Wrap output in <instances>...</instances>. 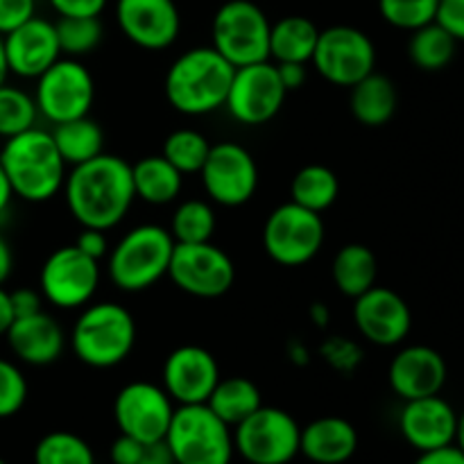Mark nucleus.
Here are the masks:
<instances>
[{
    "label": "nucleus",
    "mask_w": 464,
    "mask_h": 464,
    "mask_svg": "<svg viewBox=\"0 0 464 464\" xmlns=\"http://www.w3.org/2000/svg\"><path fill=\"white\" fill-rule=\"evenodd\" d=\"M220 381L216 356L198 344H184L163 362V385L168 397L179 406L207 403Z\"/></svg>",
    "instance_id": "a211bd4d"
},
{
    "label": "nucleus",
    "mask_w": 464,
    "mask_h": 464,
    "mask_svg": "<svg viewBox=\"0 0 464 464\" xmlns=\"http://www.w3.org/2000/svg\"><path fill=\"white\" fill-rule=\"evenodd\" d=\"M415 464H464V453L456 444H449V447L420 453Z\"/></svg>",
    "instance_id": "09e8293b"
},
{
    "label": "nucleus",
    "mask_w": 464,
    "mask_h": 464,
    "mask_svg": "<svg viewBox=\"0 0 464 464\" xmlns=\"http://www.w3.org/2000/svg\"><path fill=\"white\" fill-rule=\"evenodd\" d=\"M236 68L213 45L186 50L166 72V98L175 111L204 116L225 107Z\"/></svg>",
    "instance_id": "f03ea898"
},
{
    "label": "nucleus",
    "mask_w": 464,
    "mask_h": 464,
    "mask_svg": "<svg viewBox=\"0 0 464 464\" xmlns=\"http://www.w3.org/2000/svg\"><path fill=\"white\" fill-rule=\"evenodd\" d=\"M93 98V77L80 59L59 57L44 75L36 77V109L53 125L89 116Z\"/></svg>",
    "instance_id": "9d476101"
},
{
    "label": "nucleus",
    "mask_w": 464,
    "mask_h": 464,
    "mask_svg": "<svg viewBox=\"0 0 464 464\" xmlns=\"http://www.w3.org/2000/svg\"><path fill=\"white\" fill-rule=\"evenodd\" d=\"M390 388L403 401L433 397L447 383V362L442 353L426 344H412L392 358L388 370Z\"/></svg>",
    "instance_id": "4be33fe9"
},
{
    "label": "nucleus",
    "mask_w": 464,
    "mask_h": 464,
    "mask_svg": "<svg viewBox=\"0 0 464 464\" xmlns=\"http://www.w3.org/2000/svg\"><path fill=\"white\" fill-rule=\"evenodd\" d=\"M320 30L306 16H284L270 27V57L281 62L311 63Z\"/></svg>",
    "instance_id": "cd10ccee"
},
{
    "label": "nucleus",
    "mask_w": 464,
    "mask_h": 464,
    "mask_svg": "<svg viewBox=\"0 0 464 464\" xmlns=\"http://www.w3.org/2000/svg\"><path fill=\"white\" fill-rule=\"evenodd\" d=\"M145 444H140L139 440L130 438V435H122L111 444V462L113 464H139L140 453H143Z\"/></svg>",
    "instance_id": "49530a36"
},
{
    "label": "nucleus",
    "mask_w": 464,
    "mask_h": 464,
    "mask_svg": "<svg viewBox=\"0 0 464 464\" xmlns=\"http://www.w3.org/2000/svg\"><path fill=\"white\" fill-rule=\"evenodd\" d=\"M9 299H12V311L14 317H27L34 315V313L44 311V295L36 293L32 288H18L14 293H9Z\"/></svg>",
    "instance_id": "a18cd8bd"
},
{
    "label": "nucleus",
    "mask_w": 464,
    "mask_h": 464,
    "mask_svg": "<svg viewBox=\"0 0 464 464\" xmlns=\"http://www.w3.org/2000/svg\"><path fill=\"white\" fill-rule=\"evenodd\" d=\"M36 116H39V109L30 93L18 86H9L7 82L0 84V136L3 139H12L34 127Z\"/></svg>",
    "instance_id": "e433bc0d"
},
{
    "label": "nucleus",
    "mask_w": 464,
    "mask_h": 464,
    "mask_svg": "<svg viewBox=\"0 0 464 464\" xmlns=\"http://www.w3.org/2000/svg\"><path fill=\"white\" fill-rule=\"evenodd\" d=\"M216 213L211 204L202 199H186L177 207L168 231L177 245L208 243L216 234Z\"/></svg>",
    "instance_id": "473e14b6"
},
{
    "label": "nucleus",
    "mask_w": 464,
    "mask_h": 464,
    "mask_svg": "<svg viewBox=\"0 0 464 464\" xmlns=\"http://www.w3.org/2000/svg\"><path fill=\"white\" fill-rule=\"evenodd\" d=\"M34 464H95V456L89 442L80 435L53 430L36 444Z\"/></svg>",
    "instance_id": "f704fd0d"
},
{
    "label": "nucleus",
    "mask_w": 464,
    "mask_h": 464,
    "mask_svg": "<svg viewBox=\"0 0 464 464\" xmlns=\"http://www.w3.org/2000/svg\"><path fill=\"white\" fill-rule=\"evenodd\" d=\"M136 343V322L125 306L100 302L86 306L71 334L77 361L95 370H109L127 361Z\"/></svg>",
    "instance_id": "20e7f679"
},
{
    "label": "nucleus",
    "mask_w": 464,
    "mask_h": 464,
    "mask_svg": "<svg viewBox=\"0 0 464 464\" xmlns=\"http://www.w3.org/2000/svg\"><path fill=\"white\" fill-rule=\"evenodd\" d=\"M75 247L82 249L86 256L100 261V258L109 254V240L102 229H89V227H82V234L77 236Z\"/></svg>",
    "instance_id": "c03bdc74"
},
{
    "label": "nucleus",
    "mask_w": 464,
    "mask_h": 464,
    "mask_svg": "<svg viewBox=\"0 0 464 464\" xmlns=\"http://www.w3.org/2000/svg\"><path fill=\"white\" fill-rule=\"evenodd\" d=\"M175 415V401L161 385L134 381L121 388L113 401V420L122 435L152 444L166 440Z\"/></svg>",
    "instance_id": "ddd939ff"
},
{
    "label": "nucleus",
    "mask_w": 464,
    "mask_h": 464,
    "mask_svg": "<svg viewBox=\"0 0 464 464\" xmlns=\"http://www.w3.org/2000/svg\"><path fill=\"white\" fill-rule=\"evenodd\" d=\"M0 166L7 172L14 195L25 202H48L66 181V163L59 157L53 134L36 125L5 139Z\"/></svg>",
    "instance_id": "7ed1b4c3"
},
{
    "label": "nucleus",
    "mask_w": 464,
    "mask_h": 464,
    "mask_svg": "<svg viewBox=\"0 0 464 464\" xmlns=\"http://www.w3.org/2000/svg\"><path fill=\"white\" fill-rule=\"evenodd\" d=\"M50 134H53L54 145H57L59 157L71 168L91 161V159L100 157L104 152L102 127L89 116L59 122V125H54V130Z\"/></svg>",
    "instance_id": "c85d7f7f"
},
{
    "label": "nucleus",
    "mask_w": 464,
    "mask_h": 464,
    "mask_svg": "<svg viewBox=\"0 0 464 464\" xmlns=\"http://www.w3.org/2000/svg\"><path fill=\"white\" fill-rule=\"evenodd\" d=\"M353 302L356 329L372 344L394 347L408 338L412 329V313L401 295L383 285H374Z\"/></svg>",
    "instance_id": "f3484780"
},
{
    "label": "nucleus",
    "mask_w": 464,
    "mask_h": 464,
    "mask_svg": "<svg viewBox=\"0 0 464 464\" xmlns=\"http://www.w3.org/2000/svg\"><path fill=\"white\" fill-rule=\"evenodd\" d=\"M199 175L207 195L220 207H243L256 193V161L249 150L231 140L211 145Z\"/></svg>",
    "instance_id": "dca6fc26"
},
{
    "label": "nucleus",
    "mask_w": 464,
    "mask_h": 464,
    "mask_svg": "<svg viewBox=\"0 0 464 464\" xmlns=\"http://www.w3.org/2000/svg\"><path fill=\"white\" fill-rule=\"evenodd\" d=\"M5 54L9 72L25 80H36L62 57L57 27L45 18L32 16L30 21L5 34Z\"/></svg>",
    "instance_id": "aec40b11"
},
{
    "label": "nucleus",
    "mask_w": 464,
    "mask_h": 464,
    "mask_svg": "<svg viewBox=\"0 0 464 464\" xmlns=\"http://www.w3.org/2000/svg\"><path fill=\"white\" fill-rule=\"evenodd\" d=\"M276 72H279V80L284 84L285 91H297L302 89L304 82H306L308 71L306 63H295V62H281L275 63Z\"/></svg>",
    "instance_id": "de8ad7c7"
},
{
    "label": "nucleus",
    "mask_w": 464,
    "mask_h": 464,
    "mask_svg": "<svg viewBox=\"0 0 464 464\" xmlns=\"http://www.w3.org/2000/svg\"><path fill=\"white\" fill-rule=\"evenodd\" d=\"M288 91L284 89L275 63H249L234 71L229 93H227V111L240 125H266L281 111Z\"/></svg>",
    "instance_id": "2eb2a0df"
},
{
    "label": "nucleus",
    "mask_w": 464,
    "mask_h": 464,
    "mask_svg": "<svg viewBox=\"0 0 464 464\" xmlns=\"http://www.w3.org/2000/svg\"><path fill=\"white\" fill-rule=\"evenodd\" d=\"M27 401V381L12 361L0 358V420L21 412Z\"/></svg>",
    "instance_id": "58836bf2"
},
{
    "label": "nucleus",
    "mask_w": 464,
    "mask_h": 464,
    "mask_svg": "<svg viewBox=\"0 0 464 464\" xmlns=\"http://www.w3.org/2000/svg\"><path fill=\"white\" fill-rule=\"evenodd\" d=\"M168 276L184 293L199 299H216L229 293L236 281V266L218 245L193 243L172 249Z\"/></svg>",
    "instance_id": "f8f14e48"
},
{
    "label": "nucleus",
    "mask_w": 464,
    "mask_h": 464,
    "mask_svg": "<svg viewBox=\"0 0 464 464\" xmlns=\"http://www.w3.org/2000/svg\"><path fill=\"white\" fill-rule=\"evenodd\" d=\"M311 63L326 82L352 89L376 68L374 41L352 25L326 27L320 30Z\"/></svg>",
    "instance_id": "9b49d317"
},
{
    "label": "nucleus",
    "mask_w": 464,
    "mask_h": 464,
    "mask_svg": "<svg viewBox=\"0 0 464 464\" xmlns=\"http://www.w3.org/2000/svg\"><path fill=\"white\" fill-rule=\"evenodd\" d=\"M335 288L347 297L356 299L362 293L376 285L379 276V261L376 254L367 245L349 243L335 254L334 266H331Z\"/></svg>",
    "instance_id": "a878e982"
},
{
    "label": "nucleus",
    "mask_w": 464,
    "mask_h": 464,
    "mask_svg": "<svg viewBox=\"0 0 464 464\" xmlns=\"http://www.w3.org/2000/svg\"><path fill=\"white\" fill-rule=\"evenodd\" d=\"M456 424L458 412L440 394L406 401L399 415L403 440L420 453L456 442Z\"/></svg>",
    "instance_id": "412c9836"
},
{
    "label": "nucleus",
    "mask_w": 464,
    "mask_h": 464,
    "mask_svg": "<svg viewBox=\"0 0 464 464\" xmlns=\"http://www.w3.org/2000/svg\"><path fill=\"white\" fill-rule=\"evenodd\" d=\"M131 179H134L136 198L148 204H170L184 186V175L168 161L163 154L140 159L131 166Z\"/></svg>",
    "instance_id": "bb28decb"
},
{
    "label": "nucleus",
    "mask_w": 464,
    "mask_h": 464,
    "mask_svg": "<svg viewBox=\"0 0 464 464\" xmlns=\"http://www.w3.org/2000/svg\"><path fill=\"white\" fill-rule=\"evenodd\" d=\"M207 406L225 421L227 426H238L240 421L247 420L252 412H256L263 406L261 392H258L256 383H252L245 376H227V379L218 381L213 388L211 397H208Z\"/></svg>",
    "instance_id": "c756f323"
},
{
    "label": "nucleus",
    "mask_w": 464,
    "mask_h": 464,
    "mask_svg": "<svg viewBox=\"0 0 464 464\" xmlns=\"http://www.w3.org/2000/svg\"><path fill=\"white\" fill-rule=\"evenodd\" d=\"M397 86L383 72L372 71L358 84L352 86L349 109L353 118L365 127H383L397 113Z\"/></svg>",
    "instance_id": "393cba45"
},
{
    "label": "nucleus",
    "mask_w": 464,
    "mask_h": 464,
    "mask_svg": "<svg viewBox=\"0 0 464 464\" xmlns=\"http://www.w3.org/2000/svg\"><path fill=\"white\" fill-rule=\"evenodd\" d=\"M435 21L456 41H464V0H440Z\"/></svg>",
    "instance_id": "a19ab883"
},
{
    "label": "nucleus",
    "mask_w": 464,
    "mask_h": 464,
    "mask_svg": "<svg viewBox=\"0 0 464 464\" xmlns=\"http://www.w3.org/2000/svg\"><path fill=\"white\" fill-rule=\"evenodd\" d=\"M458 41L438 21L420 27L408 41V57L421 71H442L456 57Z\"/></svg>",
    "instance_id": "2f4dec72"
},
{
    "label": "nucleus",
    "mask_w": 464,
    "mask_h": 464,
    "mask_svg": "<svg viewBox=\"0 0 464 464\" xmlns=\"http://www.w3.org/2000/svg\"><path fill=\"white\" fill-rule=\"evenodd\" d=\"M324 234L320 213L308 211L290 199L267 216L263 227V247L279 266L297 267L317 256L324 245Z\"/></svg>",
    "instance_id": "1a4fd4ad"
},
{
    "label": "nucleus",
    "mask_w": 464,
    "mask_h": 464,
    "mask_svg": "<svg viewBox=\"0 0 464 464\" xmlns=\"http://www.w3.org/2000/svg\"><path fill=\"white\" fill-rule=\"evenodd\" d=\"M324 356L335 370L349 372L356 362H361V349L353 347L347 338H331L324 347Z\"/></svg>",
    "instance_id": "79ce46f5"
},
{
    "label": "nucleus",
    "mask_w": 464,
    "mask_h": 464,
    "mask_svg": "<svg viewBox=\"0 0 464 464\" xmlns=\"http://www.w3.org/2000/svg\"><path fill=\"white\" fill-rule=\"evenodd\" d=\"M175 238L159 225H140L127 231L109 252V279L118 290L140 293L168 276Z\"/></svg>",
    "instance_id": "39448f33"
},
{
    "label": "nucleus",
    "mask_w": 464,
    "mask_h": 464,
    "mask_svg": "<svg viewBox=\"0 0 464 464\" xmlns=\"http://www.w3.org/2000/svg\"><path fill=\"white\" fill-rule=\"evenodd\" d=\"M62 54L77 59L93 53L102 44L104 27L100 16H59L54 23Z\"/></svg>",
    "instance_id": "72a5a7b5"
},
{
    "label": "nucleus",
    "mask_w": 464,
    "mask_h": 464,
    "mask_svg": "<svg viewBox=\"0 0 464 464\" xmlns=\"http://www.w3.org/2000/svg\"><path fill=\"white\" fill-rule=\"evenodd\" d=\"M358 449V430L343 417H320L302 429L299 453L315 464H343Z\"/></svg>",
    "instance_id": "b1692460"
},
{
    "label": "nucleus",
    "mask_w": 464,
    "mask_h": 464,
    "mask_svg": "<svg viewBox=\"0 0 464 464\" xmlns=\"http://www.w3.org/2000/svg\"><path fill=\"white\" fill-rule=\"evenodd\" d=\"M100 284V261L86 256L75 245L59 247L45 258L39 275L41 295L57 308H82Z\"/></svg>",
    "instance_id": "4468645a"
},
{
    "label": "nucleus",
    "mask_w": 464,
    "mask_h": 464,
    "mask_svg": "<svg viewBox=\"0 0 464 464\" xmlns=\"http://www.w3.org/2000/svg\"><path fill=\"white\" fill-rule=\"evenodd\" d=\"M5 338L18 361L34 367L53 365L66 347V335L59 322L44 311L27 317H14Z\"/></svg>",
    "instance_id": "5701e85b"
},
{
    "label": "nucleus",
    "mask_w": 464,
    "mask_h": 464,
    "mask_svg": "<svg viewBox=\"0 0 464 464\" xmlns=\"http://www.w3.org/2000/svg\"><path fill=\"white\" fill-rule=\"evenodd\" d=\"M12 198H14V188H12V184H9L7 172H5V168L0 166V216H3V213L9 208Z\"/></svg>",
    "instance_id": "864d4df0"
},
{
    "label": "nucleus",
    "mask_w": 464,
    "mask_h": 464,
    "mask_svg": "<svg viewBox=\"0 0 464 464\" xmlns=\"http://www.w3.org/2000/svg\"><path fill=\"white\" fill-rule=\"evenodd\" d=\"M14 322V311H12V299H9L7 290L0 285V335L7 334V329Z\"/></svg>",
    "instance_id": "3c124183"
},
{
    "label": "nucleus",
    "mask_w": 464,
    "mask_h": 464,
    "mask_svg": "<svg viewBox=\"0 0 464 464\" xmlns=\"http://www.w3.org/2000/svg\"><path fill=\"white\" fill-rule=\"evenodd\" d=\"M270 27L266 12L252 0H227L213 16V48L234 68L270 59Z\"/></svg>",
    "instance_id": "0eeeda50"
},
{
    "label": "nucleus",
    "mask_w": 464,
    "mask_h": 464,
    "mask_svg": "<svg viewBox=\"0 0 464 464\" xmlns=\"http://www.w3.org/2000/svg\"><path fill=\"white\" fill-rule=\"evenodd\" d=\"M211 143L204 134L195 130H175L163 140V157L181 172V175H195L202 170L208 157Z\"/></svg>",
    "instance_id": "c9c22d12"
},
{
    "label": "nucleus",
    "mask_w": 464,
    "mask_h": 464,
    "mask_svg": "<svg viewBox=\"0 0 464 464\" xmlns=\"http://www.w3.org/2000/svg\"><path fill=\"white\" fill-rule=\"evenodd\" d=\"M231 430L236 453L249 464H288L299 456L302 426L281 408L261 406Z\"/></svg>",
    "instance_id": "6e6552de"
},
{
    "label": "nucleus",
    "mask_w": 464,
    "mask_h": 464,
    "mask_svg": "<svg viewBox=\"0 0 464 464\" xmlns=\"http://www.w3.org/2000/svg\"><path fill=\"white\" fill-rule=\"evenodd\" d=\"M9 66H7V54H5V36L0 34V84L7 82Z\"/></svg>",
    "instance_id": "5fc2aeb1"
},
{
    "label": "nucleus",
    "mask_w": 464,
    "mask_h": 464,
    "mask_svg": "<svg viewBox=\"0 0 464 464\" xmlns=\"http://www.w3.org/2000/svg\"><path fill=\"white\" fill-rule=\"evenodd\" d=\"M59 16H100L107 0H50Z\"/></svg>",
    "instance_id": "37998d69"
},
{
    "label": "nucleus",
    "mask_w": 464,
    "mask_h": 464,
    "mask_svg": "<svg viewBox=\"0 0 464 464\" xmlns=\"http://www.w3.org/2000/svg\"><path fill=\"white\" fill-rule=\"evenodd\" d=\"M14 270V254H12V247H9L7 240L0 236V285L5 284V281L9 279V275H12Z\"/></svg>",
    "instance_id": "603ef678"
},
{
    "label": "nucleus",
    "mask_w": 464,
    "mask_h": 464,
    "mask_svg": "<svg viewBox=\"0 0 464 464\" xmlns=\"http://www.w3.org/2000/svg\"><path fill=\"white\" fill-rule=\"evenodd\" d=\"M36 9V0H0V34L16 30L25 21H30Z\"/></svg>",
    "instance_id": "ea45409f"
},
{
    "label": "nucleus",
    "mask_w": 464,
    "mask_h": 464,
    "mask_svg": "<svg viewBox=\"0 0 464 464\" xmlns=\"http://www.w3.org/2000/svg\"><path fill=\"white\" fill-rule=\"evenodd\" d=\"M63 193L68 211L82 227L109 231L125 220L136 198L131 166L116 154L102 152L72 168Z\"/></svg>",
    "instance_id": "f257e3e1"
},
{
    "label": "nucleus",
    "mask_w": 464,
    "mask_h": 464,
    "mask_svg": "<svg viewBox=\"0 0 464 464\" xmlns=\"http://www.w3.org/2000/svg\"><path fill=\"white\" fill-rule=\"evenodd\" d=\"M290 195H293L295 204L322 216V211H326L338 199L340 181L331 168L311 163L293 177Z\"/></svg>",
    "instance_id": "7c9ffc66"
},
{
    "label": "nucleus",
    "mask_w": 464,
    "mask_h": 464,
    "mask_svg": "<svg viewBox=\"0 0 464 464\" xmlns=\"http://www.w3.org/2000/svg\"><path fill=\"white\" fill-rule=\"evenodd\" d=\"M440 0H379V12L392 27L415 32L438 16Z\"/></svg>",
    "instance_id": "4c0bfd02"
},
{
    "label": "nucleus",
    "mask_w": 464,
    "mask_h": 464,
    "mask_svg": "<svg viewBox=\"0 0 464 464\" xmlns=\"http://www.w3.org/2000/svg\"><path fill=\"white\" fill-rule=\"evenodd\" d=\"M139 464H175V458H172L166 440H161V442L145 444Z\"/></svg>",
    "instance_id": "8fccbe9b"
},
{
    "label": "nucleus",
    "mask_w": 464,
    "mask_h": 464,
    "mask_svg": "<svg viewBox=\"0 0 464 464\" xmlns=\"http://www.w3.org/2000/svg\"><path fill=\"white\" fill-rule=\"evenodd\" d=\"M116 21L122 34L143 50H166L181 30L175 0H116Z\"/></svg>",
    "instance_id": "6ab92c4d"
},
{
    "label": "nucleus",
    "mask_w": 464,
    "mask_h": 464,
    "mask_svg": "<svg viewBox=\"0 0 464 464\" xmlns=\"http://www.w3.org/2000/svg\"><path fill=\"white\" fill-rule=\"evenodd\" d=\"M456 444L458 449L464 453V411L458 415V424H456Z\"/></svg>",
    "instance_id": "6e6d98bb"
},
{
    "label": "nucleus",
    "mask_w": 464,
    "mask_h": 464,
    "mask_svg": "<svg viewBox=\"0 0 464 464\" xmlns=\"http://www.w3.org/2000/svg\"><path fill=\"white\" fill-rule=\"evenodd\" d=\"M175 464H231L234 430L207 403L177 406L166 433Z\"/></svg>",
    "instance_id": "423d86ee"
},
{
    "label": "nucleus",
    "mask_w": 464,
    "mask_h": 464,
    "mask_svg": "<svg viewBox=\"0 0 464 464\" xmlns=\"http://www.w3.org/2000/svg\"><path fill=\"white\" fill-rule=\"evenodd\" d=\"M0 464H7V462H5V460H3V458H0Z\"/></svg>",
    "instance_id": "4d7b16f0"
}]
</instances>
